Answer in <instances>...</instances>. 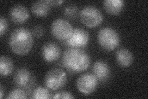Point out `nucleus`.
I'll list each match as a JSON object with an SVG mask.
<instances>
[{"mask_svg": "<svg viewBox=\"0 0 148 99\" xmlns=\"http://www.w3.org/2000/svg\"><path fill=\"white\" fill-rule=\"evenodd\" d=\"M14 69L12 60L6 56H1L0 58V74L2 77H6L10 75Z\"/></svg>", "mask_w": 148, "mask_h": 99, "instance_id": "dca6fc26", "label": "nucleus"}, {"mask_svg": "<svg viewBox=\"0 0 148 99\" xmlns=\"http://www.w3.org/2000/svg\"><path fill=\"white\" fill-rule=\"evenodd\" d=\"M82 22L90 28L98 27L103 21V15L98 8L94 6H86L82 9L80 14Z\"/></svg>", "mask_w": 148, "mask_h": 99, "instance_id": "39448f33", "label": "nucleus"}, {"mask_svg": "<svg viewBox=\"0 0 148 99\" xmlns=\"http://www.w3.org/2000/svg\"><path fill=\"white\" fill-rule=\"evenodd\" d=\"M71 24L64 19L59 18L54 20L51 26V32L55 39L60 41H66L73 32Z\"/></svg>", "mask_w": 148, "mask_h": 99, "instance_id": "423d86ee", "label": "nucleus"}, {"mask_svg": "<svg viewBox=\"0 0 148 99\" xmlns=\"http://www.w3.org/2000/svg\"><path fill=\"white\" fill-rule=\"evenodd\" d=\"M8 27V23L6 19L3 16L0 17V35L2 37L6 32Z\"/></svg>", "mask_w": 148, "mask_h": 99, "instance_id": "412c9836", "label": "nucleus"}, {"mask_svg": "<svg viewBox=\"0 0 148 99\" xmlns=\"http://www.w3.org/2000/svg\"><path fill=\"white\" fill-rule=\"evenodd\" d=\"M74 97L72 93L67 91H59L55 93L53 96V98H63V99H71L74 98Z\"/></svg>", "mask_w": 148, "mask_h": 99, "instance_id": "aec40b11", "label": "nucleus"}, {"mask_svg": "<svg viewBox=\"0 0 148 99\" xmlns=\"http://www.w3.org/2000/svg\"><path fill=\"white\" fill-rule=\"evenodd\" d=\"M28 98V92L22 89H14L12 91L9 92L6 97L8 99H16V98H20V99H24Z\"/></svg>", "mask_w": 148, "mask_h": 99, "instance_id": "a211bd4d", "label": "nucleus"}, {"mask_svg": "<svg viewBox=\"0 0 148 99\" xmlns=\"http://www.w3.org/2000/svg\"><path fill=\"white\" fill-rule=\"evenodd\" d=\"M98 42L103 49L110 51L116 49L120 43L119 33L113 28L106 27L98 33Z\"/></svg>", "mask_w": 148, "mask_h": 99, "instance_id": "7ed1b4c3", "label": "nucleus"}, {"mask_svg": "<svg viewBox=\"0 0 148 99\" xmlns=\"http://www.w3.org/2000/svg\"><path fill=\"white\" fill-rule=\"evenodd\" d=\"M9 44L13 53L19 56L26 55L34 45L32 33L27 28H17L12 32Z\"/></svg>", "mask_w": 148, "mask_h": 99, "instance_id": "f03ea898", "label": "nucleus"}, {"mask_svg": "<svg viewBox=\"0 0 148 99\" xmlns=\"http://www.w3.org/2000/svg\"><path fill=\"white\" fill-rule=\"evenodd\" d=\"M4 96V88L3 85L1 84V86H0V98H3Z\"/></svg>", "mask_w": 148, "mask_h": 99, "instance_id": "b1692460", "label": "nucleus"}, {"mask_svg": "<svg viewBox=\"0 0 148 99\" xmlns=\"http://www.w3.org/2000/svg\"><path fill=\"white\" fill-rule=\"evenodd\" d=\"M67 82L66 73L62 69L53 68L46 74L44 79L45 86L51 91H57L66 86Z\"/></svg>", "mask_w": 148, "mask_h": 99, "instance_id": "20e7f679", "label": "nucleus"}, {"mask_svg": "<svg viewBox=\"0 0 148 99\" xmlns=\"http://www.w3.org/2000/svg\"><path fill=\"white\" fill-rule=\"evenodd\" d=\"M92 74L98 80L104 81L107 80L110 75L109 66L103 61H97L92 65Z\"/></svg>", "mask_w": 148, "mask_h": 99, "instance_id": "f8f14e48", "label": "nucleus"}, {"mask_svg": "<svg viewBox=\"0 0 148 99\" xmlns=\"http://www.w3.org/2000/svg\"><path fill=\"white\" fill-rule=\"evenodd\" d=\"M51 6L47 1H38L34 2L32 5L31 10L34 15L39 17H44L49 15Z\"/></svg>", "mask_w": 148, "mask_h": 99, "instance_id": "4468645a", "label": "nucleus"}, {"mask_svg": "<svg viewBox=\"0 0 148 99\" xmlns=\"http://www.w3.org/2000/svg\"><path fill=\"white\" fill-rule=\"evenodd\" d=\"M9 17L14 23L21 24L28 20L29 17V12L25 6L17 4L11 8L9 11Z\"/></svg>", "mask_w": 148, "mask_h": 99, "instance_id": "9b49d317", "label": "nucleus"}, {"mask_svg": "<svg viewBox=\"0 0 148 99\" xmlns=\"http://www.w3.org/2000/svg\"><path fill=\"white\" fill-rule=\"evenodd\" d=\"M52 94L46 88L43 87H36L32 93V98L45 99L53 98Z\"/></svg>", "mask_w": 148, "mask_h": 99, "instance_id": "f3484780", "label": "nucleus"}, {"mask_svg": "<svg viewBox=\"0 0 148 99\" xmlns=\"http://www.w3.org/2000/svg\"><path fill=\"white\" fill-rule=\"evenodd\" d=\"M98 80L93 74H82L77 80L76 86L78 91L84 95L93 93L98 87Z\"/></svg>", "mask_w": 148, "mask_h": 99, "instance_id": "6e6552de", "label": "nucleus"}, {"mask_svg": "<svg viewBox=\"0 0 148 99\" xmlns=\"http://www.w3.org/2000/svg\"><path fill=\"white\" fill-rule=\"evenodd\" d=\"M48 2L50 4V5L51 6H59L64 3V1H61V0H58V1H54V0H48Z\"/></svg>", "mask_w": 148, "mask_h": 99, "instance_id": "5701e85b", "label": "nucleus"}, {"mask_svg": "<svg viewBox=\"0 0 148 99\" xmlns=\"http://www.w3.org/2000/svg\"><path fill=\"white\" fill-rule=\"evenodd\" d=\"M124 6V1L122 0H106L103 2L105 11L112 16L119 15L123 11Z\"/></svg>", "mask_w": 148, "mask_h": 99, "instance_id": "2eb2a0df", "label": "nucleus"}, {"mask_svg": "<svg viewBox=\"0 0 148 99\" xmlns=\"http://www.w3.org/2000/svg\"><path fill=\"white\" fill-rule=\"evenodd\" d=\"M89 41L88 33L82 28H75L69 39L66 40V44L71 48H82L88 45Z\"/></svg>", "mask_w": 148, "mask_h": 99, "instance_id": "1a4fd4ad", "label": "nucleus"}, {"mask_svg": "<svg viewBox=\"0 0 148 99\" xmlns=\"http://www.w3.org/2000/svg\"><path fill=\"white\" fill-rule=\"evenodd\" d=\"M44 32L45 30L43 27L41 26H36L34 27L33 30H32V35L36 38H40L43 35Z\"/></svg>", "mask_w": 148, "mask_h": 99, "instance_id": "4be33fe9", "label": "nucleus"}, {"mask_svg": "<svg viewBox=\"0 0 148 99\" xmlns=\"http://www.w3.org/2000/svg\"><path fill=\"white\" fill-rule=\"evenodd\" d=\"M13 81L17 87L27 92L33 87L36 83L34 75L25 68H21L16 71L14 75Z\"/></svg>", "mask_w": 148, "mask_h": 99, "instance_id": "0eeeda50", "label": "nucleus"}, {"mask_svg": "<svg viewBox=\"0 0 148 99\" xmlns=\"http://www.w3.org/2000/svg\"><path fill=\"white\" fill-rule=\"evenodd\" d=\"M61 55L60 46L54 42H47L41 48V56L43 60L48 63H52L58 60Z\"/></svg>", "mask_w": 148, "mask_h": 99, "instance_id": "9d476101", "label": "nucleus"}, {"mask_svg": "<svg viewBox=\"0 0 148 99\" xmlns=\"http://www.w3.org/2000/svg\"><path fill=\"white\" fill-rule=\"evenodd\" d=\"M116 61L117 64L122 68H128L133 62V55L127 48H120L116 53Z\"/></svg>", "mask_w": 148, "mask_h": 99, "instance_id": "ddd939ff", "label": "nucleus"}, {"mask_svg": "<svg viewBox=\"0 0 148 99\" xmlns=\"http://www.w3.org/2000/svg\"><path fill=\"white\" fill-rule=\"evenodd\" d=\"M78 12V8L73 4L68 5L64 9V15L69 19H75Z\"/></svg>", "mask_w": 148, "mask_h": 99, "instance_id": "6ab92c4d", "label": "nucleus"}, {"mask_svg": "<svg viewBox=\"0 0 148 99\" xmlns=\"http://www.w3.org/2000/svg\"><path fill=\"white\" fill-rule=\"evenodd\" d=\"M62 63L71 73H80L89 68L91 57L86 51L81 48H69L62 55Z\"/></svg>", "mask_w": 148, "mask_h": 99, "instance_id": "f257e3e1", "label": "nucleus"}]
</instances>
